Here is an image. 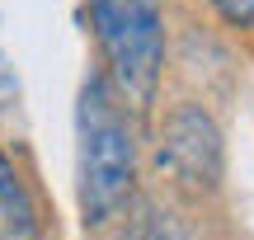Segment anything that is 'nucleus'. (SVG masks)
Instances as JSON below:
<instances>
[{"label":"nucleus","instance_id":"nucleus-1","mask_svg":"<svg viewBox=\"0 0 254 240\" xmlns=\"http://www.w3.org/2000/svg\"><path fill=\"white\" fill-rule=\"evenodd\" d=\"M75 175L85 222H109L127 207L136 184V141L123 113V94L104 75H90L75 109Z\"/></svg>","mask_w":254,"mask_h":240},{"label":"nucleus","instance_id":"nucleus-2","mask_svg":"<svg viewBox=\"0 0 254 240\" xmlns=\"http://www.w3.org/2000/svg\"><path fill=\"white\" fill-rule=\"evenodd\" d=\"M94 38L109 57L113 85L127 104H151L165 66V14L160 0H90Z\"/></svg>","mask_w":254,"mask_h":240},{"label":"nucleus","instance_id":"nucleus-3","mask_svg":"<svg viewBox=\"0 0 254 240\" xmlns=\"http://www.w3.org/2000/svg\"><path fill=\"white\" fill-rule=\"evenodd\" d=\"M160 165L179 184L198 188V193L202 188H217V179H221V132H217V122L202 109H193V104H179L165 118V132H160Z\"/></svg>","mask_w":254,"mask_h":240},{"label":"nucleus","instance_id":"nucleus-4","mask_svg":"<svg viewBox=\"0 0 254 240\" xmlns=\"http://www.w3.org/2000/svg\"><path fill=\"white\" fill-rule=\"evenodd\" d=\"M0 240H38V207L5 151H0Z\"/></svg>","mask_w":254,"mask_h":240},{"label":"nucleus","instance_id":"nucleus-5","mask_svg":"<svg viewBox=\"0 0 254 240\" xmlns=\"http://www.w3.org/2000/svg\"><path fill=\"white\" fill-rule=\"evenodd\" d=\"M212 5L221 9V19H231V24H240V28L254 24V0H212Z\"/></svg>","mask_w":254,"mask_h":240},{"label":"nucleus","instance_id":"nucleus-6","mask_svg":"<svg viewBox=\"0 0 254 240\" xmlns=\"http://www.w3.org/2000/svg\"><path fill=\"white\" fill-rule=\"evenodd\" d=\"M151 240H179V236H174V231H165V226H160V231H155Z\"/></svg>","mask_w":254,"mask_h":240}]
</instances>
